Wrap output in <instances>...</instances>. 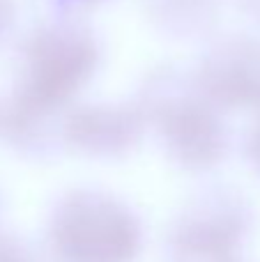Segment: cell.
<instances>
[{
	"label": "cell",
	"mask_w": 260,
	"mask_h": 262,
	"mask_svg": "<svg viewBox=\"0 0 260 262\" xmlns=\"http://www.w3.org/2000/svg\"><path fill=\"white\" fill-rule=\"evenodd\" d=\"M134 104L157 134L166 157L189 172L214 170L230 149L224 113L201 95L193 74L164 67L152 72Z\"/></svg>",
	"instance_id": "6da1fadb"
},
{
	"label": "cell",
	"mask_w": 260,
	"mask_h": 262,
	"mask_svg": "<svg viewBox=\"0 0 260 262\" xmlns=\"http://www.w3.org/2000/svg\"><path fill=\"white\" fill-rule=\"evenodd\" d=\"M101 49L95 32L72 16H55L23 39L12 104L64 115L95 78Z\"/></svg>",
	"instance_id": "7a4b0ae2"
},
{
	"label": "cell",
	"mask_w": 260,
	"mask_h": 262,
	"mask_svg": "<svg viewBox=\"0 0 260 262\" xmlns=\"http://www.w3.org/2000/svg\"><path fill=\"white\" fill-rule=\"evenodd\" d=\"M143 244L138 214L104 189L67 191L46 219V251L53 262H136Z\"/></svg>",
	"instance_id": "3957f363"
},
{
	"label": "cell",
	"mask_w": 260,
	"mask_h": 262,
	"mask_svg": "<svg viewBox=\"0 0 260 262\" xmlns=\"http://www.w3.org/2000/svg\"><path fill=\"white\" fill-rule=\"evenodd\" d=\"M251 209L233 189H205L187 203L164 242V262H244Z\"/></svg>",
	"instance_id": "277c9868"
},
{
	"label": "cell",
	"mask_w": 260,
	"mask_h": 262,
	"mask_svg": "<svg viewBox=\"0 0 260 262\" xmlns=\"http://www.w3.org/2000/svg\"><path fill=\"white\" fill-rule=\"evenodd\" d=\"M193 81L221 113L260 115V39L247 35L221 39L201 58Z\"/></svg>",
	"instance_id": "5b68a950"
},
{
	"label": "cell",
	"mask_w": 260,
	"mask_h": 262,
	"mask_svg": "<svg viewBox=\"0 0 260 262\" xmlns=\"http://www.w3.org/2000/svg\"><path fill=\"white\" fill-rule=\"evenodd\" d=\"M147 122L136 104L74 106L64 120V149L88 159H122L138 147Z\"/></svg>",
	"instance_id": "8992f818"
},
{
	"label": "cell",
	"mask_w": 260,
	"mask_h": 262,
	"mask_svg": "<svg viewBox=\"0 0 260 262\" xmlns=\"http://www.w3.org/2000/svg\"><path fill=\"white\" fill-rule=\"evenodd\" d=\"M219 0H145V12L170 37H198L214 23Z\"/></svg>",
	"instance_id": "52a82bcc"
},
{
	"label": "cell",
	"mask_w": 260,
	"mask_h": 262,
	"mask_svg": "<svg viewBox=\"0 0 260 262\" xmlns=\"http://www.w3.org/2000/svg\"><path fill=\"white\" fill-rule=\"evenodd\" d=\"M244 159L256 170V175H260V115L244 136Z\"/></svg>",
	"instance_id": "ba28073f"
},
{
	"label": "cell",
	"mask_w": 260,
	"mask_h": 262,
	"mask_svg": "<svg viewBox=\"0 0 260 262\" xmlns=\"http://www.w3.org/2000/svg\"><path fill=\"white\" fill-rule=\"evenodd\" d=\"M0 262H39L21 242L0 239Z\"/></svg>",
	"instance_id": "9c48e42d"
},
{
	"label": "cell",
	"mask_w": 260,
	"mask_h": 262,
	"mask_svg": "<svg viewBox=\"0 0 260 262\" xmlns=\"http://www.w3.org/2000/svg\"><path fill=\"white\" fill-rule=\"evenodd\" d=\"M14 23V3L12 0H0V41L9 32Z\"/></svg>",
	"instance_id": "30bf717a"
},
{
	"label": "cell",
	"mask_w": 260,
	"mask_h": 262,
	"mask_svg": "<svg viewBox=\"0 0 260 262\" xmlns=\"http://www.w3.org/2000/svg\"><path fill=\"white\" fill-rule=\"evenodd\" d=\"M237 3H240V7L249 14V16L260 21V0H237Z\"/></svg>",
	"instance_id": "8fae6325"
}]
</instances>
